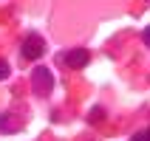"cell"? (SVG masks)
I'll use <instances>...</instances> for the list:
<instances>
[{
	"mask_svg": "<svg viewBox=\"0 0 150 141\" xmlns=\"http://www.w3.org/2000/svg\"><path fill=\"white\" fill-rule=\"evenodd\" d=\"M31 82H34V93H37V96H48V93L54 90V76H51V71L45 65L31 71Z\"/></svg>",
	"mask_w": 150,
	"mask_h": 141,
	"instance_id": "cell-1",
	"label": "cell"
},
{
	"mask_svg": "<svg viewBox=\"0 0 150 141\" xmlns=\"http://www.w3.org/2000/svg\"><path fill=\"white\" fill-rule=\"evenodd\" d=\"M42 51H45V42H42L37 34H28L23 40V45H20V54H23L25 59H40Z\"/></svg>",
	"mask_w": 150,
	"mask_h": 141,
	"instance_id": "cell-2",
	"label": "cell"
},
{
	"mask_svg": "<svg viewBox=\"0 0 150 141\" xmlns=\"http://www.w3.org/2000/svg\"><path fill=\"white\" fill-rule=\"evenodd\" d=\"M62 62H65L68 68H74V71H79V68H85L88 65V59H91V54L85 48H74V51H68L65 57H59Z\"/></svg>",
	"mask_w": 150,
	"mask_h": 141,
	"instance_id": "cell-3",
	"label": "cell"
},
{
	"mask_svg": "<svg viewBox=\"0 0 150 141\" xmlns=\"http://www.w3.org/2000/svg\"><path fill=\"white\" fill-rule=\"evenodd\" d=\"M8 74H11L8 62H6V59H0V79H8Z\"/></svg>",
	"mask_w": 150,
	"mask_h": 141,
	"instance_id": "cell-4",
	"label": "cell"
},
{
	"mask_svg": "<svg viewBox=\"0 0 150 141\" xmlns=\"http://www.w3.org/2000/svg\"><path fill=\"white\" fill-rule=\"evenodd\" d=\"M130 141H150V138H147V133H136Z\"/></svg>",
	"mask_w": 150,
	"mask_h": 141,
	"instance_id": "cell-5",
	"label": "cell"
},
{
	"mask_svg": "<svg viewBox=\"0 0 150 141\" xmlns=\"http://www.w3.org/2000/svg\"><path fill=\"white\" fill-rule=\"evenodd\" d=\"M142 37H144V42H147V45H150V25H147V28H144V34H142Z\"/></svg>",
	"mask_w": 150,
	"mask_h": 141,
	"instance_id": "cell-6",
	"label": "cell"
},
{
	"mask_svg": "<svg viewBox=\"0 0 150 141\" xmlns=\"http://www.w3.org/2000/svg\"><path fill=\"white\" fill-rule=\"evenodd\" d=\"M144 133H147V138H150V127H147V130H144Z\"/></svg>",
	"mask_w": 150,
	"mask_h": 141,
	"instance_id": "cell-7",
	"label": "cell"
}]
</instances>
